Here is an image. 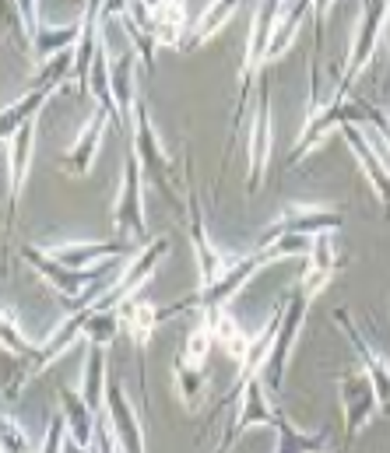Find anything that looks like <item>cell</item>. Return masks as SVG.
<instances>
[{"mask_svg":"<svg viewBox=\"0 0 390 453\" xmlns=\"http://www.w3.org/2000/svg\"><path fill=\"white\" fill-rule=\"evenodd\" d=\"M109 404L116 408V426H119V432H124V446H130V450H141V432H137V426L130 421V415H127V404H124V397H119V390L113 386L109 390Z\"/></svg>","mask_w":390,"mask_h":453,"instance_id":"6da1fadb","label":"cell"}]
</instances>
